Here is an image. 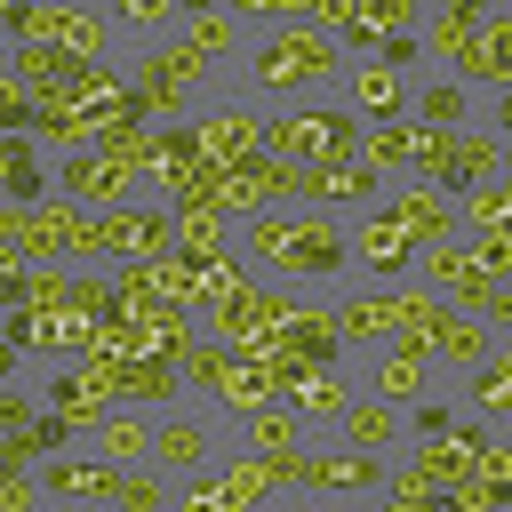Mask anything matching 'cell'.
Here are the masks:
<instances>
[{
  "label": "cell",
  "instance_id": "obj_7",
  "mask_svg": "<svg viewBox=\"0 0 512 512\" xmlns=\"http://www.w3.org/2000/svg\"><path fill=\"white\" fill-rule=\"evenodd\" d=\"M416 280L448 304V312H472V320H488V304L512 288V280H496V272H480V256L464 248V240H440V248H424L416 256Z\"/></svg>",
  "mask_w": 512,
  "mask_h": 512
},
{
  "label": "cell",
  "instance_id": "obj_26",
  "mask_svg": "<svg viewBox=\"0 0 512 512\" xmlns=\"http://www.w3.org/2000/svg\"><path fill=\"white\" fill-rule=\"evenodd\" d=\"M288 408H296L304 424H336V416L352 408V384H344L336 368H296V376H288Z\"/></svg>",
  "mask_w": 512,
  "mask_h": 512
},
{
  "label": "cell",
  "instance_id": "obj_22",
  "mask_svg": "<svg viewBox=\"0 0 512 512\" xmlns=\"http://www.w3.org/2000/svg\"><path fill=\"white\" fill-rule=\"evenodd\" d=\"M152 440H160V416H144V408H112V416L88 432V456L136 472V464H152Z\"/></svg>",
  "mask_w": 512,
  "mask_h": 512
},
{
  "label": "cell",
  "instance_id": "obj_11",
  "mask_svg": "<svg viewBox=\"0 0 512 512\" xmlns=\"http://www.w3.org/2000/svg\"><path fill=\"white\" fill-rule=\"evenodd\" d=\"M112 408H120V392H112V360H80V368H56V376H48V416H64L72 440H88Z\"/></svg>",
  "mask_w": 512,
  "mask_h": 512
},
{
  "label": "cell",
  "instance_id": "obj_21",
  "mask_svg": "<svg viewBox=\"0 0 512 512\" xmlns=\"http://www.w3.org/2000/svg\"><path fill=\"white\" fill-rule=\"evenodd\" d=\"M424 392H432V352H424V344H384L376 368H368V400L408 408V400H424Z\"/></svg>",
  "mask_w": 512,
  "mask_h": 512
},
{
  "label": "cell",
  "instance_id": "obj_40",
  "mask_svg": "<svg viewBox=\"0 0 512 512\" xmlns=\"http://www.w3.org/2000/svg\"><path fill=\"white\" fill-rule=\"evenodd\" d=\"M32 424H40L32 392H8V400H0V432H32Z\"/></svg>",
  "mask_w": 512,
  "mask_h": 512
},
{
  "label": "cell",
  "instance_id": "obj_9",
  "mask_svg": "<svg viewBox=\"0 0 512 512\" xmlns=\"http://www.w3.org/2000/svg\"><path fill=\"white\" fill-rule=\"evenodd\" d=\"M344 96H352V120H360V128H400V120H416V80H408L400 64H384V56L344 64Z\"/></svg>",
  "mask_w": 512,
  "mask_h": 512
},
{
  "label": "cell",
  "instance_id": "obj_36",
  "mask_svg": "<svg viewBox=\"0 0 512 512\" xmlns=\"http://www.w3.org/2000/svg\"><path fill=\"white\" fill-rule=\"evenodd\" d=\"M40 464H48L40 432H0V472H40Z\"/></svg>",
  "mask_w": 512,
  "mask_h": 512
},
{
  "label": "cell",
  "instance_id": "obj_5",
  "mask_svg": "<svg viewBox=\"0 0 512 512\" xmlns=\"http://www.w3.org/2000/svg\"><path fill=\"white\" fill-rule=\"evenodd\" d=\"M8 40L56 48V56H72V64H112L120 24H112L104 8H8Z\"/></svg>",
  "mask_w": 512,
  "mask_h": 512
},
{
  "label": "cell",
  "instance_id": "obj_13",
  "mask_svg": "<svg viewBox=\"0 0 512 512\" xmlns=\"http://www.w3.org/2000/svg\"><path fill=\"white\" fill-rule=\"evenodd\" d=\"M128 184H136V168H120V160H104V152H72V160L56 168V192H64L72 208H88V216L136 208V200H128Z\"/></svg>",
  "mask_w": 512,
  "mask_h": 512
},
{
  "label": "cell",
  "instance_id": "obj_37",
  "mask_svg": "<svg viewBox=\"0 0 512 512\" xmlns=\"http://www.w3.org/2000/svg\"><path fill=\"white\" fill-rule=\"evenodd\" d=\"M176 512H240V504H232V496L200 472V480H176Z\"/></svg>",
  "mask_w": 512,
  "mask_h": 512
},
{
  "label": "cell",
  "instance_id": "obj_14",
  "mask_svg": "<svg viewBox=\"0 0 512 512\" xmlns=\"http://www.w3.org/2000/svg\"><path fill=\"white\" fill-rule=\"evenodd\" d=\"M120 480H128V472L104 464V456H88V448L40 464V488H48L56 504H96V512H112V504H120Z\"/></svg>",
  "mask_w": 512,
  "mask_h": 512
},
{
  "label": "cell",
  "instance_id": "obj_24",
  "mask_svg": "<svg viewBox=\"0 0 512 512\" xmlns=\"http://www.w3.org/2000/svg\"><path fill=\"white\" fill-rule=\"evenodd\" d=\"M496 344H504V336H496L488 320H472V312H440V320H432V360H448V368H464V376H472Z\"/></svg>",
  "mask_w": 512,
  "mask_h": 512
},
{
  "label": "cell",
  "instance_id": "obj_29",
  "mask_svg": "<svg viewBox=\"0 0 512 512\" xmlns=\"http://www.w3.org/2000/svg\"><path fill=\"white\" fill-rule=\"evenodd\" d=\"M472 40H480V8H472V0H448V8L424 16V56H432V64H456Z\"/></svg>",
  "mask_w": 512,
  "mask_h": 512
},
{
  "label": "cell",
  "instance_id": "obj_19",
  "mask_svg": "<svg viewBox=\"0 0 512 512\" xmlns=\"http://www.w3.org/2000/svg\"><path fill=\"white\" fill-rule=\"evenodd\" d=\"M176 40H184L192 56H208V64H240V56L256 48V40H248V16H240V8H184Z\"/></svg>",
  "mask_w": 512,
  "mask_h": 512
},
{
  "label": "cell",
  "instance_id": "obj_16",
  "mask_svg": "<svg viewBox=\"0 0 512 512\" xmlns=\"http://www.w3.org/2000/svg\"><path fill=\"white\" fill-rule=\"evenodd\" d=\"M304 488L320 496H384L392 488V464L384 456H368V448H312L304 456Z\"/></svg>",
  "mask_w": 512,
  "mask_h": 512
},
{
  "label": "cell",
  "instance_id": "obj_17",
  "mask_svg": "<svg viewBox=\"0 0 512 512\" xmlns=\"http://www.w3.org/2000/svg\"><path fill=\"white\" fill-rule=\"evenodd\" d=\"M112 360V352H104ZM112 392H120V408H144V416H168V408H184V368L176 360H112Z\"/></svg>",
  "mask_w": 512,
  "mask_h": 512
},
{
  "label": "cell",
  "instance_id": "obj_4",
  "mask_svg": "<svg viewBox=\"0 0 512 512\" xmlns=\"http://www.w3.org/2000/svg\"><path fill=\"white\" fill-rule=\"evenodd\" d=\"M360 120L352 104H288L264 120V160H288V168H352L360 160Z\"/></svg>",
  "mask_w": 512,
  "mask_h": 512
},
{
  "label": "cell",
  "instance_id": "obj_39",
  "mask_svg": "<svg viewBox=\"0 0 512 512\" xmlns=\"http://www.w3.org/2000/svg\"><path fill=\"white\" fill-rule=\"evenodd\" d=\"M408 432H416V440H440V432H456V416H448V400H416V416H408Z\"/></svg>",
  "mask_w": 512,
  "mask_h": 512
},
{
  "label": "cell",
  "instance_id": "obj_2",
  "mask_svg": "<svg viewBox=\"0 0 512 512\" xmlns=\"http://www.w3.org/2000/svg\"><path fill=\"white\" fill-rule=\"evenodd\" d=\"M344 64H352V56L336 48V32H320V24H280V32H264V40L240 56V96H272V104L288 112V104H312Z\"/></svg>",
  "mask_w": 512,
  "mask_h": 512
},
{
  "label": "cell",
  "instance_id": "obj_3",
  "mask_svg": "<svg viewBox=\"0 0 512 512\" xmlns=\"http://www.w3.org/2000/svg\"><path fill=\"white\" fill-rule=\"evenodd\" d=\"M128 80H136V112H144V128H192V120L208 112V80H216V64L192 56L184 40H152V48L128 64Z\"/></svg>",
  "mask_w": 512,
  "mask_h": 512
},
{
  "label": "cell",
  "instance_id": "obj_18",
  "mask_svg": "<svg viewBox=\"0 0 512 512\" xmlns=\"http://www.w3.org/2000/svg\"><path fill=\"white\" fill-rule=\"evenodd\" d=\"M384 208L416 232V248H440V240H464V216H456V192H440V184H400V192H384Z\"/></svg>",
  "mask_w": 512,
  "mask_h": 512
},
{
  "label": "cell",
  "instance_id": "obj_38",
  "mask_svg": "<svg viewBox=\"0 0 512 512\" xmlns=\"http://www.w3.org/2000/svg\"><path fill=\"white\" fill-rule=\"evenodd\" d=\"M40 496H48L40 472H8V480H0V512H40Z\"/></svg>",
  "mask_w": 512,
  "mask_h": 512
},
{
  "label": "cell",
  "instance_id": "obj_33",
  "mask_svg": "<svg viewBox=\"0 0 512 512\" xmlns=\"http://www.w3.org/2000/svg\"><path fill=\"white\" fill-rule=\"evenodd\" d=\"M456 216H464V240H472V232H512V176H496V184L464 192V200H456Z\"/></svg>",
  "mask_w": 512,
  "mask_h": 512
},
{
  "label": "cell",
  "instance_id": "obj_31",
  "mask_svg": "<svg viewBox=\"0 0 512 512\" xmlns=\"http://www.w3.org/2000/svg\"><path fill=\"white\" fill-rule=\"evenodd\" d=\"M0 176H8V208H40V200H56V184H48L40 160H32V136H0Z\"/></svg>",
  "mask_w": 512,
  "mask_h": 512
},
{
  "label": "cell",
  "instance_id": "obj_1",
  "mask_svg": "<svg viewBox=\"0 0 512 512\" xmlns=\"http://www.w3.org/2000/svg\"><path fill=\"white\" fill-rule=\"evenodd\" d=\"M232 248L256 256L264 280H280V288L336 280V272L352 264V232H344L328 208H264V216H248V224L232 232Z\"/></svg>",
  "mask_w": 512,
  "mask_h": 512
},
{
  "label": "cell",
  "instance_id": "obj_43",
  "mask_svg": "<svg viewBox=\"0 0 512 512\" xmlns=\"http://www.w3.org/2000/svg\"><path fill=\"white\" fill-rule=\"evenodd\" d=\"M504 512H512V504H504Z\"/></svg>",
  "mask_w": 512,
  "mask_h": 512
},
{
  "label": "cell",
  "instance_id": "obj_32",
  "mask_svg": "<svg viewBox=\"0 0 512 512\" xmlns=\"http://www.w3.org/2000/svg\"><path fill=\"white\" fill-rule=\"evenodd\" d=\"M464 400L480 408V416H512V336L472 368V384H464Z\"/></svg>",
  "mask_w": 512,
  "mask_h": 512
},
{
  "label": "cell",
  "instance_id": "obj_34",
  "mask_svg": "<svg viewBox=\"0 0 512 512\" xmlns=\"http://www.w3.org/2000/svg\"><path fill=\"white\" fill-rule=\"evenodd\" d=\"M112 24H120V32H136V40L152 48V40H176L184 8H168V0H120V8H112Z\"/></svg>",
  "mask_w": 512,
  "mask_h": 512
},
{
  "label": "cell",
  "instance_id": "obj_12",
  "mask_svg": "<svg viewBox=\"0 0 512 512\" xmlns=\"http://www.w3.org/2000/svg\"><path fill=\"white\" fill-rule=\"evenodd\" d=\"M208 480L240 504V512H256L264 496H280V488H304V456H288V464H272V456H248V448H224L216 464H208Z\"/></svg>",
  "mask_w": 512,
  "mask_h": 512
},
{
  "label": "cell",
  "instance_id": "obj_23",
  "mask_svg": "<svg viewBox=\"0 0 512 512\" xmlns=\"http://www.w3.org/2000/svg\"><path fill=\"white\" fill-rule=\"evenodd\" d=\"M376 192H392L376 168H304V208H368Z\"/></svg>",
  "mask_w": 512,
  "mask_h": 512
},
{
  "label": "cell",
  "instance_id": "obj_15",
  "mask_svg": "<svg viewBox=\"0 0 512 512\" xmlns=\"http://www.w3.org/2000/svg\"><path fill=\"white\" fill-rule=\"evenodd\" d=\"M216 456H224V448H216V424H208V416H192V408H168V416H160L152 464H160L168 480H200Z\"/></svg>",
  "mask_w": 512,
  "mask_h": 512
},
{
  "label": "cell",
  "instance_id": "obj_8",
  "mask_svg": "<svg viewBox=\"0 0 512 512\" xmlns=\"http://www.w3.org/2000/svg\"><path fill=\"white\" fill-rule=\"evenodd\" d=\"M344 232H352V264H360V272H376V288H400V280L416 272V256H424V248H416V232H408L392 208H360Z\"/></svg>",
  "mask_w": 512,
  "mask_h": 512
},
{
  "label": "cell",
  "instance_id": "obj_25",
  "mask_svg": "<svg viewBox=\"0 0 512 512\" xmlns=\"http://www.w3.org/2000/svg\"><path fill=\"white\" fill-rule=\"evenodd\" d=\"M240 448H248V456H272V464L312 456V448H304V416H296L288 400H280V408H256V416L240 424Z\"/></svg>",
  "mask_w": 512,
  "mask_h": 512
},
{
  "label": "cell",
  "instance_id": "obj_20",
  "mask_svg": "<svg viewBox=\"0 0 512 512\" xmlns=\"http://www.w3.org/2000/svg\"><path fill=\"white\" fill-rule=\"evenodd\" d=\"M280 400H288V384H280V368H264V360H232L224 384L208 392V408L232 416V424H248L256 408H280Z\"/></svg>",
  "mask_w": 512,
  "mask_h": 512
},
{
  "label": "cell",
  "instance_id": "obj_42",
  "mask_svg": "<svg viewBox=\"0 0 512 512\" xmlns=\"http://www.w3.org/2000/svg\"><path fill=\"white\" fill-rule=\"evenodd\" d=\"M488 328H496V336H512V288H504V296L488 304Z\"/></svg>",
  "mask_w": 512,
  "mask_h": 512
},
{
  "label": "cell",
  "instance_id": "obj_28",
  "mask_svg": "<svg viewBox=\"0 0 512 512\" xmlns=\"http://www.w3.org/2000/svg\"><path fill=\"white\" fill-rule=\"evenodd\" d=\"M144 176L176 200V192L200 176V144H192V128H152V160H144Z\"/></svg>",
  "mask_w": 512,
  "mask_h": 512
},
{
  "label": "cell",
  "instance_id": "obj_27",
  "mask_svg": "<svg viewBox=\"0 0 512 512\" xmlns=\"http://www.w3.org/2000/svg\"><path fill=\"white\" fill-rule=\"evenodd\" d=\"M336 432H344V448H368V456H384V448L408 440V424H400L392 400H352V408L336 416Z\"/></svg>",
  "mask_w": 512,
  "mask_h": 512
},
{
  "label": "cell",
  "instance_id": "obj_41",
  "mask_svg": "<svg viewBox=\"0 0 512 512\" xmlns=\"http://www.w3.org/2000/svg\"><path fill=\"white\" fill-rule=\"evenodd\" d=\"M8 344L40 360V312H8Z\"/></svg>",
  "mask_w": 512,
  "mask_h": 512
},
{
  "label": "cell",
  "instance_id": "obj_10",
  "mask_svg": "<svg viewBox=\"0 0 512 512\" xmlns=\"http://www.w3.org/2000/svg\"><path fill=\"white\" fill-rule=\"evenodd\" d=\"M192 144H200V168H208V176H232V168L264 160V120H256L248 104H208V112L192 120Z\"/></svg>",
  "mask_w": 512,
  "mask_h": 512
},
{
  "label": "cell",
  "instance_id": "obj_6",
  "mask_svg": "<svg viewBox=\"0 0 512 512\" xmlns=\"http://www.w3.org/2000/svg\"><path fill=\"white\" fill-rule=\"evenodd\" d=\"M104 256H120V264H168L176 256V208L168 200H136V208L96 216V264Z\"/></svg>",
  "mask_w": 512,
  "mask_h": 512
},
{
  "label": "cell",
  "instance_id": "obj_30",
  "mask_svg": "<svg viewBox=\"0 0 512 512\" xmlns=\"http://www.w3.org/2000/svg\"><path fill=\"white\" fill-rule=\"evenodd\" d=\"M416 120L424 128H472V88L456 80V72H440V80H416Z\"/></svg>",
  "mask_w": 512,
  "mask_h": 512
},
{
  "label": "cell",
  "instance_id": "obj_35",
  "mask_svg": "<svg viewBox=\"0 0 512 512\" xmlns=\"http://www.w3.org/2000/svg\"><path fill=\"white\" fill-rule=\"evenodd\" d=\"M72 312L112 320V312H120V272H104V264H72Z\"/></svg>",
  "mask_w": 512,
  "mask_h": 512
}]
</instances>
